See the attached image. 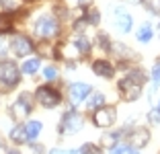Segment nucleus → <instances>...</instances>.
Returning <instances> with one entry per match:
<instances>
[{
  "mask_svg": "<svg viewBox=\"0 0 160 154\" xmlns=\"http://www.w3.org/2000/svg\"><path fill=\"white\" fill-rule=\"evenodd\" d=\"M146 82V76L142 70H132L125 78L119 80V90H121L123 101H136L142 93V86Z\"/></svg>",
  "mask_w": 160,
  "mask_h": 154,
  "instance_id": "1",
  "label": "nucleus"
},
{
  "mask_svg": "<svg viewBox=\"0 0 160 154\" xmlns=\"http://www.w3.org/2000/svg\"><path fill=\"white\" fill-rule=\"evenodd\" d=\"M19 68H17V64L14 62H0V90L2 93H6V90H10L12 86H17L19 84Z\"/></svg>",
  "mask_w": 160,
  "mask_h": 154,
  "instance_id": "2",
  "label": "nucleus"
},
{
  "mask_svg": "<svg viewBox=\"0 0 160 154\" xmlns=\"http://www.w3.org/2000/svg\"><path fill=\"white\" fill-rule=\"evenodd\" d=\"M35 35L41 39H49V37H56L58 31H60V27H58V21L53 19L52 14H43V17H39L37 21H35V27H33Z\"/></svg>",
  "mask_w": 160,
  "mask_h": 154,
  "instance_id": "3",
  "label": "nucleus"
},
{
  "mask_svg": "<svg viewBox=\"0 0 160 154\" xmlns=\"http://www.w3.org/2000/svg\"><path fill=\"white\" fill-rule=\"evenodd\" d=\"M35 97H37V101L41 103L43 107H47V109L60 105V101H62L60 93H58L56 89H52V86H39L37 93H35Z\"/></svg>",
  "mask_w": 160,
  "mask_h": 154,
  "instance_id": "4",
  "label": "nucleus"
},
{
  "mask_svg": "<svg viewBox=\"0 0 160 154\" xmlns=\"http://www.w3.org/2000/svg\"><path fill=\"white\" fill-rule=\"evenodd\" d=\"M115 117H117V113L113 107H99L92 115V121L97 127H111L115 123Z\"/></svg>",
  "mask_w": 160,
  "mask_h": 154,
  "instance_id": "5",
  "label": "nucleus"
},
{
  "mask_svg": "<svg viewBox=\"0 0 160 154\" xmlns=\"http://www.w3.org/2000/svg\"><path fill=\"white\" fill-rule=\"evenodd\" d=\"M82 127V117L76 111H68L60 123V134H76Z\"/></svg>",
  "mask_w": 160,
  "mask_h": 154,
  "instance_id": "6",
  "label": "nucleus"
},
{
  "mask_svg": "<svg viewBox=\"0 0 160 154\" xmlns=\"http://www.w3.org/2000/svg\"><path fill=\"white\" fill-rule=\"evenodd\" d=\"M10 49H12V54L17 58H25L33 51V43H31L29 37H25V35H14L12 41H10Z\"/></svg>",
  "mask_w": 160,
  "mask_h": 154,
  "instance_id": "7",
  "label": "nucleus"
},
{
  "mask_svg": "<svg viewBox=\"0 0 160 154\" xmlns=\"http://www.w3.org/2000/svg\"><path fill=\"white\" fill-rule=\"evenodd\" d=\"M88 95H90V86L84 84V82H74L70 86V90H68V97H70L72 105H80Z\"/></svg>",
  "mask_w": 160,
  "mask_h": 154,
  "instance_id": "8",
  "label": "nucleus"
},
{
  "mask_svg": "<svg viewBox=\"0 0 160 154\" xmlns=\"http://www.w3.org/2000/svg\"><path fill=\"white\" fill-rule=\"evenodd\" d=\"M12 117H17V119H23V117H27L29 113H31V97H29V93H23L19 97V101L12 105Z\"/></svg>",
  "mask_w": 160,
  "mask_h": 154,
  "instance_id": "9",
  "label": "nucleus"
},
{
  "mask_svg": "<svg viewBox=\"0 0 160 154\" xmlns=\"http://www.w3.org/2000/svg\"><path fill=\"white\" fill-rule=\"evenodd\" d=\"M113 21H115V27H117L121 33H127L129 29H132V17H129V13L123 10V8H115Z\"/></svg>",
  "mask_w": 160,
  "mask_h": 154,
  "instance_id": "10",
  "label": "nucleus"
},
{
  "mask_svg": "<svg viewBox=\"0 0 160 154\" xmlns=\"http://www.w3.org/2000/svg\"><path fill=\"white\" fill-rule=\"evenodd\" d=\"M92 72L97 76H101V78H111V76L115 74V68L111 66V62H107V60H97L92 64Z\"/></svg>",
  "mask_w": 160,
  "mask_h": 154,
  "instance_id": "11",
  "label": "nucleus"
},
{
  "mask_svg": "<svg viewBox=\"0 0 160 154\" xmlns=\"http://www.w3.org/2000/svg\"><path fill=\"white\" fill-rule=\"evenodd\" d=\"M148 140H150V134H148V130H144V127H140V130H136L132 134V138H129V144H133L136 148H142V146H146Z\"/></svg>",
  "mask_w": 160,
  "mask_h": 154,
  "instance_id": "12",
  "label": "nucleus"
},
{
  "mask_svg": "<svg viewBox=\"0 0 160 154\" xmlns=\"http://www.w3.org/2000/svg\"><path fill=\"white\" fill-rule=\"evenodd\" d=\"M10 140L14 142V144H25V142L29 140L27 138V130H25V126H17L12 131H10Z\"/></svg>",
  "mask_w": 160,
  "mask_h": 154,
  "instance_id": "13",
  "label": "nucleus"
},
{
  "mask_svg": "<svg viewBox=\"0 0 160 154\" xmlns=\"http://www.w3.org/2000/svg\"><path fill=\"white\" fill-rule=\"evenodd\" d=\"M152 25L150 23H144L140 29H138V41H142V43H148L152 39Z\"/></svg>",
  "mask_w": 160,
  "mask_h": 154,
  "instance_id": "14",
  "label": "nucleus"
},
{
  "mask_svg": "<svg viewBox=\"0 0 160 154\" xmlns=\"http://www.w3.org/2000/svg\"><path fill=\"white\" fill-rule=\"evenodd\" d=\"M72 43H74V47L80 51V56H86V54L90 51V41L86 37H82V35H80V37H76Z\"/></svg>",
  "mask_w": 160,
  "mask_h": 154,
  "instance_id": "15",
  "label": "nucleus"
},
{
  "mask_svg": "<svg viewBox=\"0 0 160 154\" xmlns=\"http://www.w3.org/2000/svg\"><path fill=\"white\" fill-rule=\"evenodd\" d=\"M103 103H105V95L103 93H90L86 105H88V109H99V107H103Z\"/></svg>",
  "mask_w": 160,
  "mask_h": 154,
  "instance_id": "16",
  "label": "nucleus"
},
{
  "mask_svg": "<svg viewBox=\"0 0 160 154\" xmlns=\"http://www.w3.org/2000/svg\"><path fill=\"white\" fill-rule=\"evenodd\" d=\"M25 130H27L29 140H35V138L39 136V131H41V121H29L27 126H25Z\"/></svg>",
  "mask_w": 160,
  "mask_h": 154,
  "instance_id": "17",
  "label": "nucleus"
},
{
  "mask_svg": "<svg viewBox=\"0 0 160 154\" xmlns=\"http://www.w3.org/2000/svg\"><path fill=\"white\" fill-rule=\"evenodd\" d=\"M21 70L25 72V74H35V72L39 70V60L37 58H31V60H27L23 64V68H21Z\"/></svg>",
  "mask_w": 160,
  "mask_h": 154,
  "instance_id": "18",
  "label": "nucleus"
},
{
  "mask_svg": "<svg viewBox=\"0 0 160 154\" xmlns=\"http://www.w3.org/2000/svg\"><path fill=\"white\" fill-rule=\"evenodd\" d=\"M0 6H2L6 13H12V10L19 8V0H0Z\"/></svg>",
  "mask_w": 160,
  "mask_h": 154,
  "instance_id": "19",
  "label": "nucleus"
},
{
  "mask_svg": "<svg viewBox=\"0 0 160 154\" xmlns=\"http://www.w3.org/2000/svg\"><path fill=\"white\" fill-rule=\"evenodd\" d=\"M144 4L152 14H160V0H144Z\"/></svg>",
  "mask_w": 160,
  "mask_h": 154,
  "instance_id": "20",
  "label": "nucleus"
},
{
  "mask_svg": "<svg viewBox=\"0 0 160 154\" xmlns=\"http://www.w3.org/2000/svg\"><path fill=\"white\" fill-rule=\"evenodd\" d=\"M80 152L82 154H101V148H97L94 144H84L80 148Z\"/></svg>",
  "mask_w": 160,
  "mask_h": 154,
  "instance_id": "21",
  "label": "nucleus"
},
{
  "mask_svg": "<svg viewBox=\"0 0 160 154\" xmlns=\"http://www.w3.org/2000/svg\"><path fill=\"white\" fill-rule=\"evenodd\" d=\"M99 19H101V14H99V10H88V14H86V21L88 23H92V25H97L99 23Z\"/></svg>",
  "mask_w": 160,
  "mask_h": 154,
  "instance_id": "22",
  "label": "nucleus"
},
{
  "mask_svg": "<svg viewBox=\"0 0 160 154\" xmlns=\"http://www.w3.org/2000/svg\"><path fill=\"white\" fill-rule=\"evenodd\" d=\"M43 74H45L47 80H56V78H58V70L53 68V66H47L45 70H43Z\"/></svg>",
  "mask_w": 160,
  "mask_h": 154,
  "instance_id": "23",
  "label": "nucleus"
},
{
  "mask_svg": "<svg viewBox=\"0 0 160 154\" xmlns=\"http://www.w3.org/2000/svg\"><path fill=\"white\" fill-rule=\"evenodd\" d=\"M125 152H129V146L127 144H117L111 148V154H125Z\"/></svg>",
  "mask_w": 160,
  "mask_h": 154,
  "instance_id": "24",
  "label": "nucleus"
},
{
  "mask_svg": "<svg viewBox=\"0 0 160 154\" xmlns=\"http://www.w3.org/2000/svg\"><path fill=\"white\" fill-rule=\"evenodd\" d=\"M148 117H150L152 123H160V103H158V107H156V109H152V111H150V115H148Z\"/></svg>",
  "mask_w": 160,
  "mask_h": 154,
  "instance_id": "25",
  "label": "nucleus"
},
{
  "mask_svg": "<svg viewBox=\"0 0 160 154\" xmlns=\"http://www.w3.org/2000/svg\"><path fill=\"white\" fill-rule=\"evenodd\" d=\"M8 29H10V21H8V17H2V14H0V33L8 31Z\"/></svg>",
  "mask_w": 160,
  "mask_h": 154,
  "instance_id": "26",
  "label": "nucleus"
},
{
  "mask_svg": "<svg viewBox=\"0 0 160 154\" xmlns=\"http://www.w3.org/2000/svg\"><path fill=\"white\" fill-rule=\"evenodd\" d=\"M152 78H154L156 84H160V62L154 64V68H152Z\"/></svg>",
  "mask_w": 160,
  "mask_h": 154,
  "instance_id": "27",
  "label": "nucleus"
},
{
  "mask_svg": "<svg viewBox=\"0 0 160 154\" xmlns=\"http://www.w3.org/2000/svg\"><path fill=\"white\" fill-rule=\"evenodd\" d=\"M6 49H8V43H6L4 39L0 37V58H2V56H4V54H6Z\"/></svg>",
  "mask_w": 160,
  "mask_h": 154,
  "instance_id": "28",
  "label": "nucleus"
},
{
  "mask_svg": "<svg viewBox=\"0 0 160 154\" xmlns=\"http://www.w3.org/2000/svg\"><path fill=\"white\" fill-rule=\"evenodd\" d=\"M99 43H103V49H109V37H105V35H99Z\"/></svg>",
  "mask_w": 160,
  "mask_h": 154,
  "instance_id": "29",
  "label": "nucleus"
},
{
  "mask_svg": "<svg viewBox=\"0 0 160 154\" xmlns=\"http://www.w3.org/2000/svg\"><path fill=\"white\" fill-rule=\"evenodd\" d=\"M49 154H74V152H68V150H60V148H53Z\"/></svg>",
  "mask_w": 160,
  "mask_h": 154,
  "instance_id": "30",
  "label": "nucleus"
},
{
  "mask_svg": "<svg viewBox=\"0 0 160 154\" xmlns=\"http://www.w3.org/2000/svg\"><path fill=\"white\" fill-rule=\"evenodd\" d=\"M90 2H92V0H78V4H80V6H88Z\"/></svg>",
  "mask_w": 160,
  "mask_h": 154,
  "instance_id": "31",
  "label": "nucleus"
},
{
  "mask_svg": "<svg viewBox=\"0 0 160 154\" xmlns=\"http://www.w3.org/2000/svg\"><path fill=\"white\" fill-rule=\"evenodd\" d=\"M125 2H132V4H138V2H142V0H125Z\"/></svg>",
  "mask_w": 160,
  "mask_h": 154,
  "instance_id": "32",
  "label": "nucleus"
},
{
  "mask_svg": "<svg viewBox=\"0 0 160 154\" xmlns=\"http://www.w3.org/2000/svg\"><path fill=\"white\" fill-rule=\"evenodd\" d=\"M8 154H19V152H14V150H10V152H8Z\"/></svg>",
  "mask_w": 160,
  "mask_h": 154,
  "instance_id": "33",
  "label": "nucleus"
}]
</instances>
